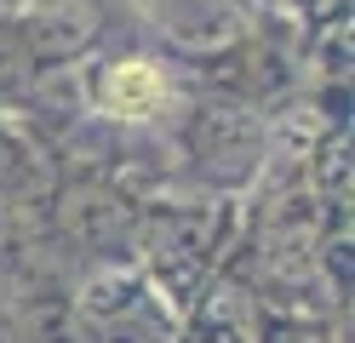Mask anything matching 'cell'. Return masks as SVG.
I'll return each instance as SVG.
<instances>
[{
    "mask_svg": "<svg viewBox=\"0 0 355 343\" xmlns=\"http://www.w3.org/2000/svg\"><path fill=\"white\" fill-rule=\"evenodd\" d=\"M86 343H178L184 315L149 286L138 263H98L69 292Z\"/></svg>",
    "mask_w": 355,
    "mask_h": 343,
    "instance_id": "cell-1",
    "label": "cell"
},
{
    "mask_svg": "<svg viewBox=\"0 0 355 343\" xmlns=\"http://www.w3.org/2000/svg\"><path fill=\"white\" fill-rule=\"evenodd\" d=\"M212 258H218V212L212 206H166L144 229V258L138 269L149 286L184 315L195 297L212 286Z\"/></svg>",
    "mask_w": 355,
    "mask_h": 343,
    "instance_id": "cell-2",
    "label": "cell"
},
{
    "mask_svg": "<svg viewBox=\"0 0 355 343\" xmlns=\"http://www.w3.org/2000/svg\"><path fill=\"white\" fill-rule=\"evenodd\" d=\"M184 155L218 189H241L263 160V121L241 98H201L184 121Z\"/></svg>",
    "mask_w": 355,
    "mask_h": 343,
    "instance_id": "cell-3",
    "label": "cell"
},
{
    "mask_svg": "<svg viewBox=\"0 0 355 343\" xmlns=\"http://www.w3.org/2000/svg\"><path fill=\"white\" fill-rule=\"evenodd\" d=\"M12 17H17V35H24V52H29L35 69L80 63L103 40V6L98 0H24Z\"/></svg>",
    "mask_w": 355,
    "mask_h": 343,
    "instance_id": "cell-4",
    "label": "cell"
},
{
    "mask_svg": "<svg viewBox=\"0 0 355 343\" xmlns=\"http://www.w3.org/2000/svg\"><path fill=\"white\" fill-rule=\"evenodd\" d=\"M86 98L109 121H149L166 103V75H161V63H144V58H109V63L92 69Z\"/></svg>",
    "mask_w": 355,
    "mask_h": 343,
    "instance_id": "cell-5",
    "label": "cell"
},
{
    "mask_svg": "<svg viewBox=\"0 0 355 343\" xmlns=\"http://www.w3.org/2000/svg\"><path fill=\"white\" fill-rule=\"evenodd\" d=\"M12 326H17V343H86L69 292H35L24 309H12Z\"/></svg>",
    "mask_w": 355,
    "mask_h": 343,
    "instance_id": "cell-6",
    "label": "cell"
},
{
    "mask_svg": "<svg viewBox=\"0 0 355 343\" xmlns=\"http://www.w3.org/2000/svg\"><path fill=\"white\" fill-rule=\"evenodd\" d=\"M252 343H332V332L309 315H258Z\"/></svg>",
    "mask_w": 355,
    "mask_h": 343,
    "instance_id": "cell-7",
    "label": "cell"
},
{
    "mask_svg": "<svg viewBox=\"0 0 355 343\" xmlns=\"http://www.w3.org/2000/svg\"><path fill=\"white\" fill-rule=\"evenodd\" d=\"M35 75V63L24 52V35H17V17L12 12H0V91H17Z\"/></svg>",
    "mask_w": 355,
    "mask_h": 343,
    "instance_id": "cell-8",
    "label": "cell"
},
{
    "mask_svg": "<svg viewBox=\"0 0 355 343\" xmlns=\"http://www.w3.org/2000/svg\"><path fill=\"white\" fill-rule=\"evenodd\" d=\"M0 343H17V326H12V309L0 304Z\"/></svg>",
    "mask_w": 355,
    "mask_h": 343,
    "instance_id": "cell-9",
    "label": "cell"
},
{
    "mask_svg": "<svg viewBox=\"0 0 355 343\" xmlns=\"http://www.w3.org/2000/svg\"><path fill=\"white\" fill-rule=\"evenodd\" d=\"M17 6H24V0H0V12H17Z\"/></svg>",
    "mask_w": 355,
    "mask_h": 343,
    "instance_id": "cell-10",
    "label": "cell"
},
{
    "mask_svg": "<svg viewBox=\"0 0 355 343\" xmlns=\"http://www.w3.org/2000/svg\"><path fill=\"white\" fill-rule=\"evenodd\" d=\"M178 343H201V337H189V332H178Z\"/></svg>",
    "mask_w": 355,
    "mask_h": 343,
    "instance_id": "cell-11",
    "label": "cell"
}]
</instances>
